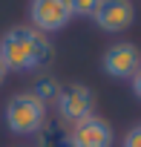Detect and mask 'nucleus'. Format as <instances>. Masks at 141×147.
I'll use <instances>...</instances> for the list:
<instances>
[{
    "instance_id": "nucleus-1",
    "label": "nucleus",
    "mask_w": 141,
    "mask_h": 147,
    "mask_svg": "<svg viewBox=\"0 0 141 147\" xmlns=\"http://www.w3.org/2000/svg\"><path fill=\"white\" fill-rule=\"evenodd\" d=\"M0 61L9 72H35L52 61V43L35 26H12L0 35Z\"/></svg>"
},
{
    "instance_id": "nucleus-2",
    "label": "nucleus",
    "mask_w": 141,
    "mask_h": 147,
    "mask_svg": "<svg viewBox=\"0 0 141 147\" xmlns=\"http://www.w3.org/2000/svg\"><path fill=\"white\" fill-rule=\"evenodd\" d=\"M6 127L17 136H32L46 124V104L38 101L32 92H17L6 104Z\"/></svg>"
},
{
    "instance_id": "nucleus-3",
    "label": "nucleus",
    "mask_w": 141,
    "mask_h": 147,
    "mask_svg": "<svg viewBox=\"0 0 141 147\" xmlns=\"http://www.w3.org/2000/svg\"><path fill=\"white\" fill-rule=\"evenodd\" d=\"M55 107H58L60 121L78 124V121L95 115V95L87 84H69V87H60V95H58Z\"/></svg>"
},
{
    "instance_id": "nucleus-4",
    "label": "nucleus",
    "mask_w": 141,
    "mask_h": 147,
    "mask_svg": "<svg viewBox=\"0 0 141 147\" xmlns=\"http://www.w3.org/2000/svg\"><path fill=\"white\" fill-rule=\"evenodd\" d=\"M29 18L38 32H60L72 20V9L66 0H32L29 3Z\"/></svg>"
},
{
    "instance_id": "nucleus-5",
    "label": "nucleus",
    "mask_w": 141,
    "mask_h": 147,
    "mask_svg": "<svg viewBox=\"0 0 141 147\" xmlns=\"http://www.w3.org/2000/svg\"><path fill=\"white\" fill-rule=\"evenodd\" d=\"M92 20L101 32H127L135 20V6L132 0H101Z\"/></svg>"
},
{
    "instance_id": "nucleus-6",
    "label": "nucleus",
    "mask_w": 141,
    "mask_h": 147,
    "mask_svg": "<svg viewBox=\"0 0 141 147\" xmlns=\"http://www.w3.org/2000/svg\"><path fill=\"white\" fill-rule=\"evenodd\" d=\"M101 66L109 78H132L141 66V52L135 43H112L104 52Z\"/></svg>"
},
{
    "instance_id": "nucleus-7",
    "label": "nucleus",
    "mask_w": 141,
    "mask_h": 147,
    "mask_svg": "<svg viewBox=\"0 0 141 147\" xmlns=\"http://www.w3.org/2000/svg\"><path fill=\"white\" fill-rule=\"evenodd\" d=\"M72 147H112L115 133L109 127V121H104L101 115H89L78 124H72Z\"/></svg>"
},
{
    "instance_id": "nucleus-8",
    "label": "nucleus",
    "mask_w": 141,
    "mask_h": 147,
    "mask_svg": "<svg viewBox=\"0 0 141 147\" xmlns=\"http://www.w3.org/2000/svg\"><path fill=\"white\" fill-rule=\"evenodd\" d=\"M38 138H40V147H72V136H69L60 124H52L49 118L38 130Z\"/></svg>"
},
{
    "instance_id": "nucleus-9",
    "label": "nucleus",
    "mask_w": 141,
    "mask_h": 147,
    "mask_svg": "<svg viewBox=\"0 0 141 147\" xmlns=\"http://www.w3.org/2000/svg\"><path fill=\"white\" fill-rule=\"evenodd\" d=\"M32 95L38 101H43V104H52L60 95V81L55 75H38L35 78V87H32Z\"/></svg>"
},
{
    "instance_id": "nucleus-10",
    "label": "nucleus",
    "mask_w": 141,
    "mask_h": 147,
    "mask_svg": "<svg viewBox=\"0 0 141 147\" xmlns=\"http://www.w3.org/2000/svg\"><path fill=\"white\" fill-rule=\"evenodd\" d=\"M66 3H69V9H72V18L75 15L78 18H92L101 0H66Z\"/></svg>"
},
{
    "instance_id": "nucleus-11",
    "label": "nucleus",
    "mask_w": 141,
    "mask_h": 147,
    "mask_svg": "<svg viewBox=\"0 0 141 147\" xmlns=\"http://www.w3.org/2000/svg\"><path fill=\"white\" fill-rule=\"evenodd\" d=\"M124 147H141V127H132L124 136Z\"/></svg>"
},
{
    "instance_id": "nucleus-12",
    "label": "nucleus",
    "mask_w": 141,
    "mask_h": 147,
    "mask_svg": "<svg viewBox=\"0 0 141 147\" xmlns=\"http://www.w3.org/2000/svg\"><path fill=\"white\" fill-rule=\"evenodd\" d=\"M130 81H132V92L141 98V66H138V72H135V75H132Z\"/></svg>"
},
{
    "instance_id": "nucleus-13",
    "label": "nucleus",
    "mask_w": 141,
    "mask_h": 147,
    "mask_svg": "<svg viewBox=\"0 0 141 147\" xmlns=\"http://www.w3.org/2000/svg\"><path fill=\"white\" fill-rule=\"evenodd\" d=\"M6 75H9V69L3 66V61H0V84H3V81H6Z\"/></svg>"
}]
</instances>
